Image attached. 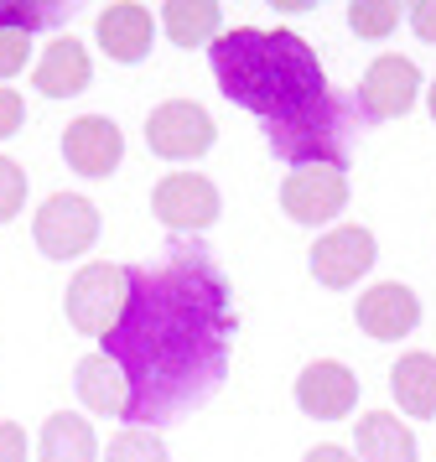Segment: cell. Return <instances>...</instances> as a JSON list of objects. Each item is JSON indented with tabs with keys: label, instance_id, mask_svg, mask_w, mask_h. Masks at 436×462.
Returning <instances> with one entry per match:
<instances>
[{
	"label": "cell",
	"instance_id": "4316f807",
	"mask_svg": "<svg viewBox=\"0 0 436 462\" xmlns=\"http://www.w3.org/2000/svg\"><path fill=\"white\" fill-rule=\"evenodd\" d=\"M411 32L421 37V42L436 47V0H415L411 5Z\"/></svg>",
	"mask_w": 436,
	"mask_h": 462
},
{
	"label": "cell",
	"instance_id": "ba28073f",
	"mask_svg": "<svg viewBox=\"0 0 436 462\" xmlns=\"http://www.w3.org/2000/svg\"><path fill=\"white\" fill-rule=\"evenodd\" d=\"M415 99H421V68L400 52H385L374 58L364 84H358V109L369 120H394V115H411Z\"/></svg>",
	"mask_w": 436,
	"mask_h": 462
},
{
	"label": "cell",
	"instance_id": "d4e9b609",
	"mask_svg": "<svg viewBox=\"0 0 436 462\" xmlns=\"http://www.w3.org/2000/svg\"><path fill=\"white\" fill-rule=\"evenodd\" d=\"M21 120H26V105H21L16 88H0V141H11L21 130Z\"/></svg>",
	"mask_w": 436,
	"mask_h": 462
},
{
	"label": "cell",
	"instance_id": "3957f363",
	"mask_svg": "<svg viewBox=\"0 0 436 462\" xmlns=\"http://www.w3.org/2000/svg\"><path fill=\"white\" fill-rule=\"evenodd\" d=\"M125 301H130V265H83L73 275V286L62 296V307H68V322L88 337H104L115 333V322H120Z\"/></svg>",
	"mask_w": 436,
	"mask_h": 462
},
{
	"label": "cell",
	"instance_id": "30bf717a",
	"mask_svg": "<svg viewBox=\"0 0 436 462\" xmlns=\"http://www.w3.org/2000/svg\"><path fill=\"white\" fill-rule=\"evenodd\" d=\"M62 156L79 177H109L125 162V135L109 115H79L62 130Z\"/></svg>",
	"mask_w": 436,
	"mask_h": 462
},
{
	"label": "cell",
	"instance_id": "9a60e30c",
	"mask_svg": "<svg viewBox=\"0 0 436 462\" xmlns=\"http://www.w3.org/2000/svg\"><path fill=\"white\" fill-rule=\"evenodd\" d=\"M73 384H79V400L94 416H130V384L104 354H83L79 369H73Z\"/></svg>",
	"mask_w": 436,
	"mask_h": 462
},
{
	"label": "cell",
	"instance_id": "ac0fdd59",
	"mask_svg": "<svg viewBox=\"0 0 436 462\" xmlns=\"http://www.w3.org/2000/svg\"><path fill=\"white\" fill-rule=\"evenodd\" d=\"M390 390L405 416H436V354H405L390 369Z\"/></svg>",
	"mask_w": 436,
	"mask_h": 462
},
{
	"label": "cell",
	"instance_id": "484cf974",
	"mask_svg": "<svg viewBox=\"0 0 436 462\" xmlns=\"http://www.w3.org/2000/svg\"><path fill=\"white\" fill-rule=\"evenodd\" d=\"M0 462H26V431L16 420H0Z\"/></svg>",
	"mask_w": 436,
	"mask_h": 462
},
{
	"label": "cell",
	"instance_id": "2e32d148",
	"mask_svg": "<svg viewBox=\"0 0 436 462\" xmlns=\"http://www.w3.org/2000/svg\"><path fill=\"white\" fill-rule=\"evenodd\" d=\"M37 462H99V441H94V426L83 416H47L37 437Z\"/></svg>",
	"mask_w": 436,
	"mask_h": 462
},
{
	"label": "cell",
	"instance_id": "5b68a950",
	"mask_svg": "<svg viewBox=\"0 0 436 462\" xmlns=\"http://www.w3.org/2000/svg\"><path fill=\"white\" fill-rule=\"evenodd\" d=\"M213 135H218L213 115L203 105H192V99H166L145 120V146L156 151L162 162H192V156H203L213 146Z\"/></svg>",
	"mask_w": 436,
	"mask_h": 462
},
{
	"label": "cell",
	"instance_id": "5bb4252c",
	"mask_svg": "<svg viewBox=\"0 0 436 462\" xmlns=\"http://www.w3.org/2000/svg\"><path fill=\"white\" fill-rule=\"evenodd\" d=\"M88 79H94L88 52H83V42H73V37H58V42L42 52L37 73H32V84H37L47 99H73V94L88 88Z\"/></svg>",
	"mask_w": 436,
	"mask_h": 462
},
{
	"label": "cell",
	"instance_id": "4fadbf2b",
	"mask_svg": "<svg viewBox=\"0 0 436 462\" xmlns=\"http://www.w3.org/2000/svg\"><path fill=\"white\" fill-rule=\"evenodd\" d=\"M99 47L115 58V63H141L145 52H151V37H156V22H151V11L135 5V0H120V5H109L99 11Z\"/></svg>",
	"mask_w": 436,
	"mask_h": 462
},
{
	"label": "cell",
	"instance_id": "8992f818",
	"mask_svg": "<svg viewBox=\"0 0 436 462\" xmlns=\"http://www.w3.org/2000/svg\"><path fill=\"white\" fill-rule=\"evenodd\" d=\"M281 208H286L291 224H332L338 213L348 208V177H343V167H328V162L296 167L281 182Z\"/></svg>",
	"mask_w": 436,
	"mask_h": 462
},
{
	"label": "cell",
	"instance_id": "44dd1931",
	"mask_svg": "<svg viewBox=\"0 0 436 462\" xmlns=\"http://www.w3.org/2000/svg\"><path fill=\"white\" fill-rule=\"evenodd\" d=\"M104 462H172V457H166V447H162L156 431L130 426V431H120V437L109 441V457Z\"/></svg>",
	"mask_w": 436,
	"mask_h": 462
},
{
	"label": "cell",
	"instance_id": "7a4b0ae2",
	"mask_svg": "<svg viewBox=\"0 0 436 462\" xmlns=\"http://www.w3.org/2000/svg\"><path fill=\"white\" fill-rule=\"evenodd\" d=\"M213 73L228 99L260 115L270 130L328 105V73L296 32L234 26L213 42Z\"/></svg>",
	"mask_w": 436,
	"mask_h": 462
},
{
	"label": "cell",
	"instance_id": "f1b7e54d",
	"mask_svg": "<svg viewBox=\"0 0 436 462\" xmlns=\"http://www.w3.org/2000/svg\"><path fill=\"white\" fill-rule=\"evenodd\" d=\"M431 120H436V79H431Z\"/></svg>",
	"mask_w": 436,
	"mask_h": 462
},
{
	"label": "cell",
	"instance_id": "6da1fadb",
	"mask_svg": "<svg viewBox=\"0 0 436 462\" xmlns=\"http://www.w3.org/2000/svg\"><path fill=\"white\" fill-rule=\"evenodd\" d=\"M234 312L218 265L203 250L172 245L156 271H130L115 333H104V358L130 384L135 426L177 420L187 405H203L228 369Z\"/></svg>",
	"mask_w": 436,
	"mask_h": 462
},
{
	"label": "cell",
	"instance_id": "d6986e66",
	"mask_svg": "<svg viewBox=\"0 0 436 462\" xmlns=\"http://www.w3.org/2000/svg\"><path fill=\"white\" fill-rule=\"evenodd\" d=\"M162 26L177 47H198V42H218L224 11L213 0H166L162 5Z\"/></svg>",
	"mask_w": 436,
	"mask_h": 462
},
{
	"label": "cell",
	"instance_id": "e0dca14e",
	"mask_svg": "<svg viewBox=\"0 0 436 462\" xmlns=\"http://www.w3.org/2000/svg\"><path fill=\"white\" fill-rule=\"evenodd\" d=\"M358 462H415V431L390 411H374L358 420Z\"/></svg>",
	"mask_w": 436,
	"mask_h": 462
},
{
	"label": "cell",
	"instance_id": "83f0119b",
	"mask_svg": "<svg viewBox=\"0 0 436 462\" xmlns=\"http://www.w3.org/2000/svg\"><path fill=\"white\" fill-rule=\"evenodd\" d=\"M301 462H358V457H348L343 447H332V441H322V447H311V452H307Z\"/></svg>",
	"mask_w": 436,
	"mask_h": 462
},
{
	"label": "cell",
	"instance_id": "277c9868",
	"mask_svg": "<svg viewBox=\"0 0 436 462\" xmlns=\"http://www.w3.org/2000/svg\"><path fill=\"white\" fill-rule=\"evenodd\" d=\"M32 239L47 260H73V254L94 250L99 239V208L79 198V192H52L37 208V224H32Z\"/></svg>",
	"mask_w": 436,
	"mask_h": 462
},
{
	"label": "cell",
	"instance_id": "cb8c5ba5",
	"mask_svg": "<svg viewBox=\"0 0 436 462\" xmlns=\"http://www.w3.org/2000/svg\"><path fill=\"white\" fill-rule=\"evenodd\" d=\"M58 16L47 5H26V0H0V26H21V32H37Z\"/></svg>",
	"mask_w": 436,
	"mask_h": 462
},
{
	"label": "cell",
	"instance_id": "7c38bea8",
	"mask_svg": "<svg viewBox=\"0 0 436 462\" xmlns=\"http://www.w3.org/2000/svg\"><path fill=\"white\" fill-rule=\"evenodd\" d=\"M358 328L379 343H394V337L415 333V322H421V301H415L411 286H400V281H379L369 291L358 296Z\"/></svg>",
	"mask_w": 436,
	"mask_h": 462
},
{
	"label": "cell",
	"instance_id": "7402d4cb",
	"mask_svg": "<svg viewBox=\"0 0 436 462\" xmlns=\"http://www.w3.org/2000/svg\"><path fill=\"white\" fill-rule=\"evenodd\" d=\"M21 208H26V171L21 162L0 156V224H11Z\"/></svg>",
	"mask_w": 436,
	"mask_h": 462
},
{
	"label": "cell",
	"instance_id": "603a6c76",
	"mask_svg": "<svg viewBox=\"0 0 436 462\" xmlns=\"http://www.w3.org/2000/svg\"><path fill=\"white\" fill-rule=\"evenodd\" d=\"M26 52H32V32L0 26V79H16L21 68H26Z\"/></svg>",
	"mask_w": 436,
	"mask_h": 462
},
{
	"label": "cell",
	"instance_id": "9c48e42d",
	"mask_svg": "<svg viewBox=\"0 0 436 462\" xmlns=\"http://www.w3.org/2000/svg\"><path fill=\"white\" fill-rule=\"evenodd\" d=\"M374 260H379L374 234L358 229V224H343V229H332V234L317 239V250H311V275H317L328 291H348V286H358V275L374 271Z\"/></svg>",
	"mask_w": 436,
	"mask_h": 462
},
{
	"label": "cell",
	"instance_id": "52a82bcc",
	"mask_svg": "<svg viewBox=\"0 0 436 462\" xmlns=\"http://www.w3.org/2000/svg\"><path fill=\"white\" fill-rule=\"evenodd\" d=\"M218 208H224V203H218V188H213L208 177H198V171H172V177H162L156 192H151V213L177 234L208 229V224L218 218Z\"/></svg>",
	"mask_w": 436,
	"mask_h": 462
},
{
	"label": "cell",
	"instance_id": "8fae6325",
	"mask_svg": "<svg viewBox=\"0 0 436 462\" xmlns=\"http://www.w3.org/2000/svg\"><path fill=\"white\" fill-rule=\"evenodd\" d=\"M296 405L317 420H343L358 405V374L338 358H317L296 379Z\"/></svg>",
	"mask_w": 436,
	"mask_h": 462
},
{
	"label": "cell",
	"instance_id": "ffe728a7",
	"mask_svg": "<svg viewBox=\"0 0 436 462\" xmlns=\"http://www.w3.org/2000/svg\"><path fill=\"white\" fill-rule=\"evenodd\" d=\"M348 26L364 37V42H385L394 26H400V5H394V0H353Z\"/></svg>",
	"mask_w": 436,
	"mask_h": 462
}]
</instances>
